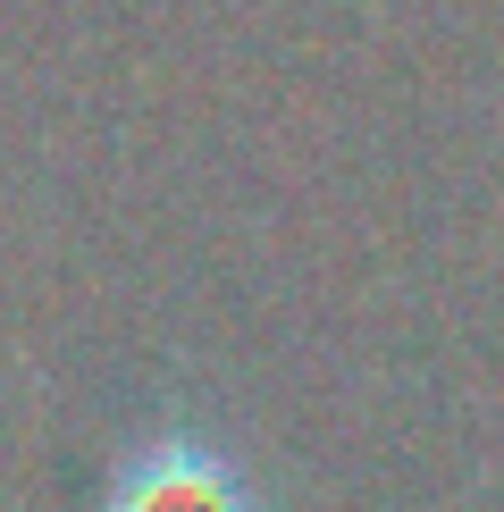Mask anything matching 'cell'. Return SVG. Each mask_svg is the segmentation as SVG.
<instances>
[{
	"instance_id": "6da1fadb",
	"label": "cell",
	"mask_w": 504,
	"mask_h": 512,
	"mask_svg": "<svg viewBox=\"0 0 504 512\" xmlns=\"http://www.w3.org/2000/svg\"><path fill=\"white\" fill-rule=\"evenodd\" d=\"M93 512H261V496H252L244 462L219 437L168 420V429H143L110 462V487H101Z\"/></svg>"
}]
</instances>
